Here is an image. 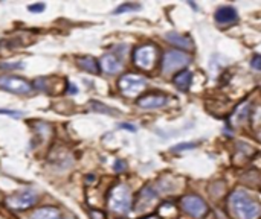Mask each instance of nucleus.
<instances>
[{
    "mask_svg": "<svg viewBox=\"0 0 261 219\" xmlns=\"http://www.w3.org/2000/svg\"><path fill=\"white\" fill-rule=\"evenodd\" d=\"M229 207L237 219H257L261 215V206L243 191H235L231 195Z\"/></svg>",
    "mask_w": 261,
    "mask_h": 219,
    "instance_id": "1",
    "label": "nucleus"
},
{
    "mask_svg": "<svg viewBox=\"0 0 261 219\" xmlns=\"http://www.w3.org/2000/svg\"><path fill=\"white\" fill-rule=\"evenodd\" d=\"M109 207L115 213L119 215H127L131 209V192L127 186L119 184L110 193L109 198Z\"/></svg>",
    "mask_w": 261,
    "mask_h": 219,
    "instance_id": "2",
    "label": "nucleus"
},
{
    "mask_svg": "<svg viewBox=\"0 0 261 219\" xmlns=\"http://www.w3.org/2000/svg\"><path fill=\"white\" fill-rule=\"evenodd\" d=\"M0 88L15 95H28L33 91V85L17 76H0Z\"/></svg>",
    "mask_w": 261,
    "mask_h": 219,
    "instance_id": "3",
    "label": "nucleus"
},
{
    "mask_svg": "<svg viewBox=\"0 0 261 219\" xmlns=\"http://www.w3.org/2000/svg\"><path fill=\"white\" fill-rule=\"evenodd\" d=\"M188 62H190V56L187 54L179 52V51H170L163 56L162 70H163V73H171L180 67L188 66Z\"/></svg>",
    "mask_w": 261,
    "mask_h": 219,
    "instance_id": "4",
    "label": "nucleus"
},
{
    "mask_svg": "<svg viewBox=\"0 0 261 219\" xmlns=\"http://www.w3.org/2000/svg\"><path fill=\"white\" fill-rule=\"evenodd\" d=\"M38 199V195L35 191L33 189H26V191H22L19 193L12 195L9 199H8V206L14 210H25L31 206H34Z\"/></svg>",
    "mask_w": 261,
    "mask_h": 219,
    "instance_id": "5",
    "label": "nucleus"
},
{
    "mask_svg": "<svg viewBox=\"0 0 261 219\" xmlns=\"http://www.w3.org/2000/svg\"><path fill=\"white\" fill-rule=\"evenodd\" d=\"M119 88L126 96H136L145 88V80L136 75H126L121 78L119 81Z\"/></svg>",
    "mask_w": 261,
    "mask_h": 219,
    "instance_id": "6",
    "label": "nucleus"
},
{
    "mask_svg": "<svg viewBox=\"0 0 261 219\" xmlns=\"http://www.w3.org/2000/svg\"><path fill=\"white\" fill-rule=\"evenodd\" d=\"M182 206H183V209H185L190 215H193L194 218H202L208 212V207L205 204V201L200 199L198 196H194V195H190V196L183 198L182 199Z\"/></svg>",
    "mask_w": 261,
    "mask_h": 219,
    "instance_id": "7",
    "label": "nucleus"
},
{
    "mask_svg": "<svg viewBox=\"0 0 261 219\" xmlns=\"http://www.w3.org/2000/svg\"><path fill=\"white\" fill-rule=\"evenodd\" d=\"M156 59V49L153 46H142L134 54V62L142 69H151Z\"/></svg>",
    "mask_w": 261,
    "mask_h": 219,
    "instance_id": "8",
    "label": "nucleus"
},
{
    "mask_svg": "<svg viewBox=\"0 0 261 219\" xmlns=\"http://www.w3.org/2000/svg\"><path fill=\"white\" fill-rule=\"evenodd\" d=\"M216 20L220 25H229V23L237 22L238 20V15H237V11L232 6H223V8L217 9Z\"/></svg>",
    "mask_w": 261,
    "mask_h": 219,
    "instance_id": "9",
    "label": "nucleus"
},
{
    "mask_svg": "<svg viewBox=\"0 0 261 219\" xmlns=\"http://www.w3.org/2000/svg\"><path fill=\"white\" fill-rule=\"evenodd\" d=\"M101 67H102V70L105 72V73H118V72H121V69H122V62L115 56V55H112V54H109V55H104L102 58H101Z\"/></svg>",
    "mask_w": 261,
    "mask_h": 219,
    "instance_id": "10",
    "label": "nucleus"
},
{
    "mask_svg": "<svg viewBox=\"0 0 261 219\" xmlns=\"http://www.w3.org/2000/svg\"><path fill=\"white\" fill-rule=\"evenodd\" d=\"M166 41H170L171 44L177 46V48H182V49H193V41L188 38V37H183L177 32H168L165 35Z\"/></svg>",
    "mask_w": 261,
    "mask_h": 219,
    "instance_id": "11",
    "label": "nucleus"
},
{
    "mask_svg": "<svg viewBox=\"0 0 261 219\" xmlns=\"http://www.w3.org/2000/svg\"><path fill=\"white\" fill-rule=\"evenodd\" d=\"M166 104V98L163 96H145L142 99L137 101V105H139L141 108H161Z\"/></svg>",
    "mask_w": 261,
    "mask_h": 219,
    "instance_id": "12",
    "label": "nucleus"
},
{
    "mask_svg": "<svg viewBox=\"0 0 261 219\" xmlns=\"http://www.w3.org/2000/svg\"><path fill=\"white\" fill-rule=\"evenodd\" d=\"M158 199V193L155 192V189L153 187H145V189L142 191V193H141V199H139V202H137V207H141V210H144V209H147L151 202H155Z\"/></svg>",
    "mask_w": 261,
    "mask_h": 219,
    "instance_id": "13",
    "label": "nucleus"
},
{
    "mask_svg": "<svg viewBox=\"0 0 261 219\" xmlns=\"http://www.w3.org/2000/svg\"><path fill=\"white\" fill-rule=\"evenodd\" d=\"M33 219H61V213L55 207H43L34 212Z\"/></svg>",
    "mask_w": 261,
    "mask_h": 219,
    "instance_id": "14",
    "label": "nucleus"
},
{
    "mask_svg": "<svg viewBox=\"0 0 261 219\" xmlns=\"http://www.w3.org/2000/svg\"><path fill=\"white\" fill-rule=\"evenodd\" d=\"M191 81H193V73L191 72H182L180 75H177L174 78V84L179 90L182 91H187L191 85Z\"/></svg>",
    "mask_w": 261,
    "mask_h": 219,
    "instance_id": "15",
    "label": "nucleus"
},
{
    "mask_svg": "<svg viewBox=\"0 0 261 219\" xmlns=\"http://www.w3.org/2000/svg\"><path fill=\"white\" fill-rule=\"evenodd\" d=\"M78 66L89 72V73H98L99 67H98V62L97 59H94L92 56H83V58H78Z\"/></svg>",
    "mask_w": 261,
    "mask_h": 219,
    "instance_id": "16",
    "label": "nucleus"
},
{
    "mask_svg": "<svg viewBox=\"0 0 261 219\" xmlns=\"http://www.w3.org/2000/svg\"><path fill=\"white\" fill-rule=\"evenodd\" d=\"M249 113H251V107H249V104H244V105H241V107L237 110V111H235L234 117H232L234 123H237V125L244 123V122L248 120V117H249Z\"/></svg>",
    "mask_w": 261,
    "mask_h": 219,
    "instance_id": "17",
    "label": "nucleus"
},
{
    "mask_svg": "<svg viewBox=\"0 0 261 219\" xmlns=\"http://www.w3.org/2000/svg\"><path fill=\"white\" fill-rule=\"evenodd\" d=\"M90 108L94 110V111H98V113H104V114H110V116H118L119 113L118 111H115L113 108H110V107H107V105H102V104H99V102H90Z\"/></svg>",
    "mask_w": 261,
    "mask_h": 219,
    "instance_id": "18",
    "label": "nucleus"
},
{
    "mask_svg": "<svg viewBox=\"0 0 261 219\" xmlns=\"http://www.w3.org/2000/svg\"><path fill=\"white\" fill-rule=\"evenodd\" d=\"M134 9H139V5L124 3V5H121L119 8L115 9V14H124V12H129V11H134Z\"/></svg>",
    "mask_w": 261,
    "mask_h": 219,
    "instance_id": "19",
    "label": "nucleus"
},
{
    "mask_svg": "<svg viewBox=\"0 0 261 219\" xmlns=\"http://www.w3.org/2000/svg\"><path fill=\"white\" fill-rule=\"evenodd\" d=\"M196 145L194 143H180V145H177L176 148H173V151L174 152H180V151H187V149H193Z\"/></svg>",
    "mask_w": 261,
    "mask_h": 219,
    "instance_id": "20",
    "label": "nucleus"
},
{
    "mask_svg": "<svg viewBox=\"0 0 261 219\" xmlns=\"http://www.w3.org/2000/svg\"><path fill=\"white\" fill-rule=\"evenodd\" d=\"M0 67H3V69H22L23 64H20V62H15V64H9V62H5V64H0Z\"/></svg>",
    "mask_w": 261,
    "mask_h": 219,
    "instance_id": "21",
    "label": "nucleus"
},
{
    "mask_svg": "<svg viewBox=\"0 0 261 219\" xmlns=\"http://www.w3.org/2000/svg\"><path fill=\"white\" fill-rule=\"evenodd\" d=\"M252 67L257 69V70H261V55L254 56V59H252Z\"/></svg>",
    "mask_w": 261,
    "mask_h": 219,
    "instance_id": "22",
    "label": "nucleus"
},
{
    "mask_svg": "<svg viewBox=\"0 0 261 219\" xmlns=\"http://www.w3.org/2000/svg\"><path fill=\"white\" fill-rule=\"evenodd\" d=\"M44 9V5L43 3H37V5H29V11L33 12H41Z\"/></svg>",
    "mask_w": 261,
    "mask_h": 219,
    "instance_id": "23",
    "label": "nucleus"
},
{
    "mask_svg": "<svg viewBox=\"0 0 261 219\" xmlns=\"http://www.w3.org/2000/svg\"><path fill=\"white\" fill-rule=\"evenodd\" d=\"M124 169H126V163L122 162V160H118V162L115 163V170H116V172H122Z\"/></svg>",
    "mask_w": 261,
    "mask_h": 219,
    "instance_id": "24",
    "label": "nucleus"
},
{
    "mask_svg": "<svg viewBox=\"0 0 261 219\" xmlns=\"http://www.w3.org/2000/svg\"><path fill=\"white\" fill-rule=\"evenodd\" d=\"M0 113L8 114V116H22V113H19V111H8V110H0Z\"/></svg>",
    "mask_w": 261,
    "mask_h": 219,
    "instance_id": "25",
    "label": "nucleus"
},
{
    "mask_svg": "<svg viewBox=\"0 0 261 219\" xmlns=\"http://www.w3.org/2000/svg\"><path fill=\"white\" fill-rule=\"evenodd\" d=\"M122 128H127V130H131V131H134V127H131V125H122Z\"/></svg>",
    "mask_w": 261,
    "mask_h": 219,
    "instance_id": "26",
    "label": "nucleus"
},
{
    "mask_svg": "<svg viewBox=\"0 0 261 219\" xmlns=\"http://www.w3.org/2000/svg\"><path fill=\"white\" fill-rule=\"evenodd\" d=\"M65 219H76V218H75V216H70V215H67V216H66Z\"/></svg>",
    "mask_w": 261,
    "mask_h": 219,
    "instance_id": "27",
    "label": "nucleus"
},
{
    "mask_svg": "<svg viewBox=\"0 0 261 219\" xmlns=\"http://www.w3.org/2000/svg\"><path fill=\"white\" fill-rule=\"evenodd\" d=\"M148 219H158V218H148Z\"/></svg>",
    "mask_w": 261,
    "mask_h": 219,
    "instance_id": "28",
    "label": "nucleus"
},
{
    "mask_svg": "<svg viewBox=\"0 0 261 219\" xmlns=\"http://www.w3.org/2000/svg\"><path fill=\"white\" fill-rule=\"evenodd\" d=\"M260 140H261V131H260Z\"/></svg>",
    "mask_w": 261,
    "mask_h": 219,
    "instance_id": "29",
    "label": "nucleus"
}]
</instances>
